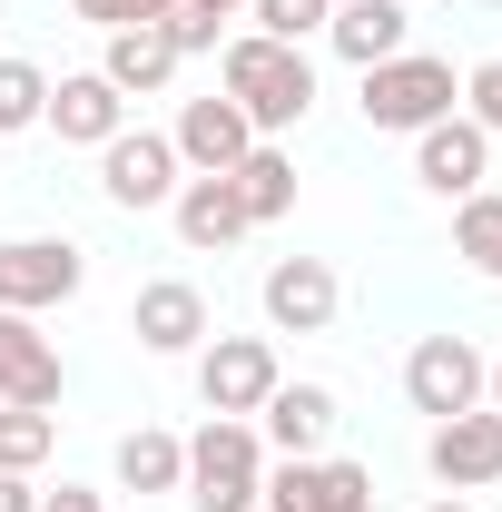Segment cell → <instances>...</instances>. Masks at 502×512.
<instances>
[{"label": "cell", "instance_id": "1", "mask_svg": "<svg viewBox=\"0 0 502 512\" xmlns=\"http://www.w3.org/2000/svg\"><path fill=\"white\" fill-rule=\"evenodd\" d=\"M217 89L247 109L256 138H286V128H306V109H315V60L286 50V40H266V30H237V40L217 50Z\"/></svg>", "mask_w": 502, "mask_h": 512}, {"label": "cell", "instance_id": "2", "mask_svg": "<svg viewBox=\"0 0 502 512\" xmlns=\"http://www.w3.org/2000/svg\"><path fill=\"white\" fill-rule=\"evenodd\" d=\"M256 483H266V444H256L247 414H207L188 434V512H256Z\"/></svg>", "mask_w": 502, "mask_h": 512}, {"label": "cell", "instance_id": "3", "mask_svg": "<svg viewBox=\"0 0 502 512\" xmlns=\"http://www.w3.org/2000/svg\"><path fill=\"white\" fill-rule=\"evenodd\" d=\"M365 128H394V138H414V128H434L463 109V79H453V60H434V50H394V60L365 69Z\"/></svg>", "mask_w": 502, "mask_h": 512}, {"label": "cell", "instance_id": "4", "mask_svg": "<svg viewBox=\"0 0 502 512\" xmlns=\"http://www.w3.org/2000/svg\"><path fill=\"white\" fill-rule=\"evenodd\" d=\"M256 512H375V473L365 463H345V453H276L266 463V483H256Z\"/></svg>", "mask_w": 502, "mask_h": 512}, {"label": "cell", "instance_id": "5", "mask_svg": "<svg viewBox=\"0 0 502 512\" xmlns=\"http://www.w3.org/2000/svg\"><path fill=\"white\" fill-rule=\"evenodd\" d=\"M286 384V365H276V335H207L197 345V404L207 414H247Z\"/></svg>", "mask_w": 502, "mask_h": 512}, {"label": "cell", "instance_id": "6", "mask_svg": "<svg viewBox=\"0 0 502 512\" xmlns=\"http://www.w3.org/2000/svg\"><path fill=\"white\" fill-rule=\"evenodd\" d=\"M483 365H493V355H483V345H473V335H414V355H404V404H414V414H473V404H483Z\"/></svg>", "mask_w": 502, "mask_h": 512}, {"label": "cell", "instance_id": "7", "mask_svg": "<svg viewBox=\"0 0 502 512\" xmlns=\"http://www.w3.org/2000/svg\"><path fill=\"white\" fill-rule=\"evenodd\" d=\"M89 286V256L69 247V237H10L0 247V306L10 316H50Z\"/></svg>", "mask_w": 502, "mask_h": 512}, {"label": "cell", "instance_id": "8", "mask_svg": "<svg viewBox=\"0 0 502 512\" xmlns=\"http://www.w3.org/2000/svg\"><path fill=\"white\" fill-rule=\"evenodd\" d=\"M424 473H434L443 493H483V483H502V414H493V404L443 414L434 434H424Z\"/></svg>", "mask_w": 502, "mask_h": 512}, {"label": "cell", "instance_id": "9", "mask_svg": "<svg viewBox=\"0 0 502 512\" xmlns=\"http://www.w3.org/2000/svg\"><path fill=\"white\" fill-rule=\"evenodd\" d=\"M178 148H168V128H119L109 148H99V188H109V207H168L178 197Z\"/></svg>", "mask_w": 502, "mask_h": 512}, {"label": "cell", "instance_id": "10", "mask_svg": "<svg viewBox=\"0 0 502 512\" xmlns=\"http://www.w3.org/2000/svg\"><path fill=\"white\" fill-rule=\"evenodd\" d=\"M128 335H138L148 355H197V345L217 335V316H207V296H197L188 276H148V286L128 296Z\"/></svg>", "mask_w": 502, "mask_h": 512}, {"label": "cell", "instance_id": "11", "mask_svg": "<svg viewBox=\"0 0 502 512\" xmlns=\"http://www.w3.org/2000/svg\"><path fill=\"white\" fill-rule=\"evenodd\" d=\"M256 296H266V325H276V335H325L335 306H345V286H335L325 256H276Z\"/></svg>", "mask_w": 502, "mask_h": 512}, {"label": "cell", "instance_id": "12", "mask_svg": "<svg viewBox=\"0 0 502 512\" xmlns=\"http://www.w3.org/2000/svg\"><path fill=\"white\" fill-rule=\"evenodd\" d=\"M168 148H178V168H188V178H227V168L256 148V128H247V109L217 89V99H188V109H178Z\"/></svg>", "mask_w": 502, "mask_h": 512}, {"label": "cell", "instance_id": "13", "mask_svg": "<svg viewBox=\"0 0 502 512\" xmlns=\"http://www.w3.org/2000/svg\"><path fill=\"white\" fill-rule=\"evenodd\" d=\"M414 178H424L434 197H473L483 178H493V138L463 119V109L434 119V128H414Z\"/></svg>", "mask_w": 502, "mask_h": 512}, {"label": "cell", "instance_id": "14", "mask_svg": "<svg viewBox=\"0 0 502 512\" xmlns=\"http://www.w3.org/2000/svg\"><path fill=\"white\" fill-rule=\"evenodd\" d=\"M40 128L60 138V148H109L128 128V99L99 79V69H69V79H50V109H40Z\"/></svg>", "mask_w": 502, "mask_h": 512}, {"label": "cell", "instance_id": "15", "mask_svg": "<svg viewBox=\"0 0 502 512\" xmlns=\"http://www.w3.org/2000/svg\"><path fill=\"white\" fill-rule=\"evenodd\" d=\"M60 384H69V365H60V345L40 335V316L0 306V404H60Z\"/></svg>", "mask_w": 502, "mask_h": 512}, {"label": "cell", "instance_id": "16", "mask_svg": "<svg viewBox=\"0 0 502 512\" xmlns=\"http://www.w3.org/2000/svg\"><path fill=\"white\" fill-rule=\"evenodd\" d=\"M256 444L315 463V453L335 444V394H325V384H276V394L256 404Z\"/></svg>", "mask_w": 502, "mask_h": 512}, {"label": "cell", "instance_id": "17", "mask_svg": "<svg viewBox=\"0 0 502 512\" xmlns=\"http://www.w3.org/2000/svg\"><path fill=\"white\" fill-rule=\"evenodd\" d=\"M168 217H178V237H188L197 256H227L237 237H247V197H237V178H178V197H168Z\"/></svg>", "mask_w": 502, "mask_h": 512}, {"label": "cell", "instance_id": "18", "mask_svg": "<svg viewBox=\"0 0 502 512\" xmlns=\"http://www.w3.org/2000/svg\"><path fill=\"white\" fill-rule=\"evenodd\" d=\"M325 40H335V60L375 69V60H394V50H414V20H404V0H335Z\"/></svg>", "mask_w": 502, "mask_h": 512}, {"label": "cell", "instance_id": "19", "mask_svg": "<svg viewBox=\"0 0 502 512\" xmlns=\"http://www.w3.org/2000/svg\"><path fill=\"white\" fill-rule=\"evenodd\" d=\"M99 79H109L119 99H158V89L178 79L168 30H109V40H99Z\"/></svg>", "mask_w": 502, "mask_h": 512}, {"label": "cell", "instance_id": "20", "mask_svg": "<svg viewBox=\"0 0 502 512\" xmlns=\"http://www.w3.org/2000/svg\"><path fill=\"white\" fill-rule=\"evenodd\" d=\"M109 473H119V493H178V483H188V444L158 434V424H138V434H119Z\"/></svg>", "mask_w": 502, "mask_h": 512}, {"label": "cell", "instance_id": "21", "mask_svg": "<svg viewBox=\"0 0 502 512\" xmlns=\"http://www.w3.org/2000/svg\"><path fill=\"white\" fill-rule=\"evenodd\" d=\"M227 178H237V197H247V217H256V227L296 217V158H286L276 138H256V148L237 158V168H227Z\"/></svg>", "mask_w": 502, "mask_h": 512}, {"label": "cell", "instance_id": "22", "mask_svg": "<svg viewBox=\"0 0 502 512\" xmlns=\"http://www.w3.org/2000/svg\"><path fill=\"white\" fill-rule=\"evenodd\" d=\"M453 256H463L473 276H493V286H502V197L493 188L453 197Z\"/></svg>", "mask_w": 502, "mask_h": 512}, {"label": "cell", "instance_id": "23", "mask_svg": "<svg viewBox=\"0 0 502 512\" xmlns=\"http://www.w3.org/2000/svg\"><path fill=\"white\" fill-rule=\"evenodd\" d=\"M60 453V414L50 404H0V473H40Z\"/></svg>", "mask_w": 502, "mask_h": 512}, {"label": "cell", "instance_id": "24", "mask_svg": "<svg viewBox=\"0 0 502 512\" xmlns=\"http://www.w3.org/2000/svg\"><path fill=\"white\" fill-rule=\"evenodd\" d=\"M40 109H50V69L40 60H0V138H10V128H40Z\"/></svg>", "mask_w": 502, "mask_h": 512}, {"label": "cell", "instance_id": "25", "mask_svg": "<svg viewBox=\"0 0 502 512\" xmlns=\"http://www.w3.org/2000/svg\"><path fill=\"white\" fill-rule=\"evenodd\" d=\"M247 20L266 30V40H286V50H306L315 30L335 20V0H247Z\"/></svg>", "mask_w": 502, "mask_h": 512}, {"label": "cell", "instance_id": "26", "mask_svg": "<svg viewBox=\"0 0 502 512\" xmlns=\"http://www.w3.org/2000/svg\"><path fill=\"white\" fill-rule=\"evenodd\" d=\"M69 10H79V20H89V30L109 40V30H158V20H168L178 0H69Z\"/></svg>", "mask_w": 502, "mask_h": 512}, {"label": "cell", "instance_id": "27", "mask_svg": "<svg viewBox=\"0 0 502 512\" xmlns=\"http://www.w3.org/2000/svg\"><path fill=\"white\" fill-rule=\"evenodd\" d=\"M463 119L483 128V138H502V60L463 69Z\"/></svg>", "mask_w": 502, "mask_h": 512}, {"label": "cell", "instance_id": "28", "mask_svg": "<svg viewBox=\"0 0 502 512\" xmlns=\"http://www.w3.org/2000/svg\"><path fill=\"white\" fill-rule=\"evenodd\" d=\"M158 30H168V50H178V60H197V50H227V20H207V10H168Z\"/></svg>", "mask_w": 502, "mask_h": 512}, {"label": "cell", "instance_id": "29", "mask_svg": "<svg viewBox=\"0 0 502 512\" xmlns=\"http://www.w3.org/2000/svg\"><path fill=\"white\" fill-rule=\"evenodd\" d=\"M0 512H40V473H0Z\"/></svg>", "mask_w": 502, "mask_h": 512}, {"label": "cell", "instance_id": "30", "mask_svg": "<svg viewBox=\"0 0 502 512\" xmlns=\"http://www.w3.org/2000/svg\"><path fill=\"white\" fill-rule=\"evenodd\" d=\"M40 512H109V503H99L89 483H60V493H40Z\"/></svg>", "mask_w": 502, "mask_h": 512}, {"label": "cell", "instance_id": "31", "mask_svg": "<svg viewBox=\"0 0 502 512\" xmlns=\"http://www.w3.org/2000/svg\"><path fill=\"white\" fill-rule=\"evenodd\" d=\"M178 10H207V20H247V0H178Z\"/></svg>", "mask_w": 502, "mask_h": 512}, {"label": "cell", "instance_id": "32", "mask_svg": "<svg viewBox=\"0 0 502 512\" xmlns=\"http://www.w3.org/2000/svg\"><path fill=\"white\" fill-rule=\"evenodd\" d=\"M483 404H493V414H502V355H493V365H483Z\"/></svg>", "mask_w": 502, "mask_h": 512}, {"label": "cell", "instance_id": "33", "mask_svg": "<svg viewBox=\"0 0 502 512\" xmlns=\"http://www.w3.org/2000/svg\"><path fill=\"white\" fill-rule=\"evenodd\" d=\"M424 512H473V503H463V493H434V503H424Z\"/></svg>", "mask_w": 502, "mask_h": 512}, {"label": "cell", "instance_id": "34", "mask_svg": "<svg viewBox=\"0 0 502 512\" xmlns=\"http://www.w3.org/2000/svg\"><path fill=\"white\" fill-rule=\"evenodd\" d=\"M483 10H502V0H483Z\"/></svg>", "mask_w": 502, "mask_h": 512}]
</instances>
